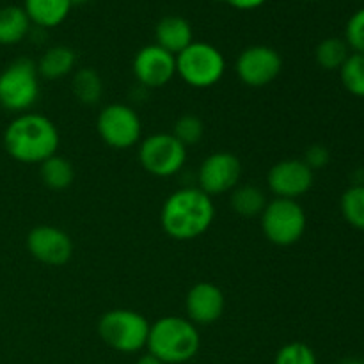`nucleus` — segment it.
Listing matches in <instances>:
<instances>
[{
  "label": "nucleus",
  "mask_w": 364,
  "mask_h": 364,
  "mask_svg": "<svg viewBox=\"0 0 364 364\" xmlns=\"http://www.w3.org/2000/svg\"><path fill=\"white\" fill-rule=\"evenodd\" d=\"M173 135L185 148H191V146H196L201 142L203 135H205V124L194 114H183L174 123Z\"/></svg>",
  "instance_id": "26"
},
{
  "label": "nucleus",
  "mask_w": 364,
  "mask_h": 364,
  "mask_svg": "<svg viewBox=\"0 0 364 364\" xmlns=\"http://www.w3.org/2000/svg\"><path fill=\"white\" fill-rule=\"evenodd\" d=\"M39 176H41L45 187L50 188V191H66L75 180L73 164L64 159V156H60L59 153H55L50 159H46L45 162L39 164Z\"/></svg>",
  "instance_id": "20"
},
{
  "label": "nucleus",
  "mask_w": 364,
  "mask_h": 364,
  "mask_svg": "<svg viewBox=\"0 0 364 364\" xmlns=\"http://www.w3.org/2000/svg\"><path fill=\"white\" fill-rule=\"evenodd\" d=\"M274 364H318L316 363V354L309 345L302 341H291V343L283 345L277 350Z\"/></svg>",
  "instance_id": "27"
},
{
  "label": "nucleus",
  "mask_w": 364,
  "mask_h": 364,
  "mask_svg": "<svg viewBox=\"0 0 364 364\" xmlns=\"http://www.w3.org/2000/svg\"><path fill=\"white\" fill-rule=\"evenodd\" d=\"M60 135L53 121L43 114H18L4 132V148L7 155L21 164H41L55 155Z\"/></svg>",
  "instance_id": "2"
},
{
  "label": "nucleus",
  "mask_w": 364,
  "mask_h": 364,
  "mask_svg": "<svg viewBox=\"0 0 364 364\" xmlns=\"http://www.w3.org/2000/svg\"><path fill=\"white\" fill-rule=\"evenodd\" d=\"M340 210L354 230L364 231V185L355 183L341 194Z\"/></svg>",
  "instance_id": "24"
},
{
  "label": "nucleus",
  "mask_w": 364,
  "mask_h": 364,
  "mask_svg": "<svg viewBox=\"0 0 364 364\" xmlns=\"http://www.w3.org/2000/svg\"><path fill=\"white\" fill-rule=\"evenodd\" d=\"M27 249L36 262L50 267H63L73 256L70 235L57 226L39 224L27 235Z\"/></svg>",
  "instance_id": "12"
},
{
  "label": "nucleus",
  "mask_w": 364,
  "mask_h": 364,
  "mask_svg": "<svg viewBox=\"0 0 364 364\" xmlns=\"http://www.w3.org/2000/svg\"><path fill=\"white\" fill-rule=\"evenodd\" d=\"M363 361H364V359H363Z\"/></svg>",
  "instance_id": "35"
},
{
  "label": "nucleus",
  "mask_w": 364,
  "mask_h": 364,
  "mask_svg": "<svg viewBox=\"0 0 364 364\" xmlns=\"http://www.w3.org/2000/svg\"><path fill=\"white\" fill-rule=\"evenodd\" d=\"M155 38L156 45L162 46L164 50H167V52L173 53V55H178L180 52H183V50L194 41L191 23H188L185 18L176 16V14L164 16L162 20L156 23Z\"/></svg>",
  "instance_id": "16"
},
{
  "label": "nucleus",
  "mask_w": 364,
  "mask_h": 364,
  "mask_svg": "<svg viewBox=\"0 0 364 364\" xmlns=\"http://www.w3.org/2000/svg\"><path fill=\"white\" fill-rule=\"evenodd\" d=\"M135 364H166V363H162L159 358H155V355H151L148 352V354H144L142 358H139V361Z\"/></svg>",
  "instance_id": "31"
},
{
  "label": "nucleus",
  "mask_w": 364,
  "mask_h": 364,
  "mask_svg": "<svg viewBox=\"0 0 364 364\" xmlns=\"http://www.w3.org/2000/svg\"><path fill=\"white\" fill-rule=\"evenodd\" d=\"M226 73V60L219 48L205 41H192L176 55V75L194 89L219 84Z\"/></svg>",
  "instance_id": "5"
},
{
  "label": "nucleus",
  "mask_w": 364,
  "mask_h": 364,
  "mask_svg": "<svg viewBox=\"0 0 364 364\" xmlns=\"http://www.w3.org/2000/svg\"><path fill=\"white\" fill-rule=\"evenodd\" d=\"M39 73L31 59H16L0 73V107L9 112L23 114L39 98Z\"/></svg>",
  "instance_id": "7"
},
{
  "label": "nucleus",
  "mask_w": 364,
  "mask_h": 364,
  "mask_svg": "<svg viewBox=\"0 0 364 364\" xmlns=\"http://www.w3.org/2000/svg\"><path fill=\"white\" fill-rule=\"evenodd\" d=\"M235 71L242 84H245L247 87H267L283 71V57L272 46H249L237 57Z\"/></svg>",
  "instance_id": "10"
},
{
  "label": "nucleus",
  "mask_w": 364,
  "mask_h": 364,
  "mask_svg": "<svg viewBox=\"0 0 364 364\" xmlns=\"http://www.w3.org/2000/svg\"><path fill=\"white\" fill-rule=\"evenodd\" d=\"M308 2H318V0H308Z\"/></svg>",
  "instance_id": "34"
},
{
  "label": "nucleus",
  "mask_w": 364,
  "mask_h": 364,
  "mask_svg": "<svg viewBox=\"0 0 364 364\" xmlns=\"http://www.w3.org/2000/svg\"><path fill=\"white\" fill-rule=\"evenodd\" d=\"M223 2L230 4L231 7H235V9L251 11V9H256V7L263 6L267 0H223Z\"/></svg>",
  "instance_id": "30"
},
{
  "label": "nucleus",
  "mask_w": 364,
  "mask_h": 364,
  "mask_svg": "<svg viewBox=\"0 0 364 364\" xmlns=\"http://www.w3.org/2000/svg\"><path fill=\"white\" fill-rule=\"evenodd\" d=\"M350 55V48L341 38H327L318 43L315 50V59L322 70L334 71L343 66L347 57Z\"/></svg>",
  "instance_id": "23"
},
{
  "label": "nucleus",
  "mask_w": 364,
  "mask_h": 364,
  "mask_svg": "<svg viewBox=\"0 0 364 364\" xmlns=\"http://www.w3.org/2000/svg\"><path fill=\"white\" fill-rule=\"evenodd\" d=\"M71 92L82 105H96L103 96V80L92 68H80L71 78Z\"/></svg>",
  "instance_id": "22"
},
{
  "label": "nucleus",
  "mask_w": 364,
  "mask_h": 364,
  "mask_svg": "<svg viewBox=\"0 0 364 364\" xmlns=\"http://www.w3.org/2000/svg\"><path fill=\"white\" fill-rule=\"evenodd\" d=\"M242 176V162L230 151H215L206 156L198 169V183L205 194H226L238 185Z\"/></svg>",
  "instance_id": "11"
},
{
  "label": "nucleus",
  "mask_w": 364,
  "mask_h": 364,
  "mask_svg": "<svg viewBox=\"0 0 364 364\" xmlns=\"http://www.w3.org/2000/svg\"><path fill=\"white\" fill-rule=\"evenodd\" d=\"M75 64H77V53L70 46L57 45L43 53L39 63L36 64V68H38L39 78H45V80H60V78L73 73Z\"/></svg>",
  "instance_id": "18"
},
{
  "label": "nucleus",
  "mask_w": 364,
  "mask_h": 364,
  "mask_svg": "<svg viewBox=\"0 0 364 364\" xmlns=\"http://www.w3.org/2000/svg\"><path fill=\"white\" fill-rule=\"evenodd\" d=\"M345 43L352 52L364 53V7L355 11L345 27Z\"/></svg>",
  "instance_id": "28"
},
{
  "label": "nucleus",
  "mask_w": 364,
  "mask_h": 364,
  "mask_svg": "<svg viewBox=\"0 0 364 364\" xmlns=\"http://www.w3.org/2000/svg\"><path fill=\"white\" fill-rule=\"evenodd\" d=\"M215 219L212 198L199 187H183L166 199L160 212V226L174 240H196L210 230Z\"/></svg>",
  "instance_id": "1"
},
{
  "label": "nucleus",
  "mask_w": 364,
  "mask_h": 364,
  "mask_svg": "<svg viewBox=\"0 0 364 364\" xmlns=\"http://www.w3.org/2000/svg\"><path fill=\"white\" fill-rule=\"evenodd\" d=\"M340 364H364L363 359H345V361H341Z\"/></svg>",
  "instance_id": "32"
},
{
  "label": "nucleus",
  "mask_w": 364,
  "mask_h": 364,
  "mask_svg": "<svg viewBox=\"0 0 364 364\" xmlns=\"http://www.w3.org/2000/svg\"><path fill=\"white\" fill-rule=\"evenodd\" d=\"M201 347L198 326L181 316H162L151 323L148 336V352L166 364L192 361Z\"/></svg>",
  "instance_id": "3"
},
{
  "label": "nucleus",
  "mask_w": 364,
  "mask_h": 364,
  "mask_svg": "<svg viewBox=\"0 0 364 364\" xmlns=\"http://www.w3.org/2000/svg\"><path fill=\"white\" fill-rule=\"evenodd\" d=\"M185 309H187V318L194 326H210L224 315L226 297L217 284L201 281L188 290L185 297Z\"/></svg>",
  "instance_id": "15"
},
{
  "label": "nucleus",
  "mask_w": 364,
  "mask_h": 364,
  "mask_svg": "<svg viewBox=\"0 0 364 364\" xmlns=\"http://www.w3.org/2000/svg\"><path fill=\"white\" fill-rule=\"evenodd\" d=\"M302 160H304L313 171H316V169H322V167H326L327 164H329L331 153L329 149L323 148L322 144H313L306 149V155Z\"/></svg>",
  "instance_id": "29"
},
{
  "label": "nucleus",
  "mask_w": 364,
  "mask_h": 364,
  "mask_svg": "<svg viewBox=\"0 0 364 364\" xmlns=\"http://www.w3.org/2000/svg\"><path fill=\"white\" fill-rule=\"evenodd\" d=\"M139 162L153 176H174L187 162V148L173 134H153L139 144Z\"/></svg>",
  "instance_id": "8"
},
{
  "label": "nucleus",
  "mask_w": 364,
  "mask_h": 364,
  "mask_svg": "<svg viewBox=\"0 0 364 364\" xmlns=\"http://www.w3.org/2000/svg\"><path fill=\"white\" fill-rule=\"evenodd\" d=\"M71 0H25L23 9L31 23L41 28H53L70 14Z\"/></svg>",
  "instance_id": "17"
},
{
  "label": "nucleus",
  "mask_w": 364,
  "mask_h": 364,
  "mask_svg": "<svg viewBox=\"0 0 364 364\" xmlns=\"http://www.w3.org/2000/svg\"><path fill=\"white\" fill-rule=\"evenodd\" d=\"M151 323L134 309H110L98 322V334L107 347L121 354H135L148 345Z\"/></svg>",
  "instance_id": "4"
},
{
  "label": "nucleus",
  "mask_w": 364,
  "mask_h": 364,
  "mask_svg": "<svg viewBox=\"0 0 364 364\" xmlns=\"http://www.w3.org/2000/svg\"><path fill=\"white\" fill-rule=\"evenodd\" d=\"M135 80L149 89H160L176 77V55L164 50L162 46H142L132 63Z\"/></svg>",
  "instance_id": "14"
},
{
  "label": "nucleus",
  "mask_w": 364,
  "mask_h": 364,
  "mask_svg": "<svg viewBox=\"0 0 364 364\" xmlns=\"http://www.w3.org/2000/svg\"><path fill=\"white\" fill-rule=\"evenodd\" d=\"M259 219L267 240L279 247H290L297 244L304 237L308 226L304 208L295 199L274 198L272 201L267 203Z\"/></svg>",
  "instance_id": "6"
},
{
  "label": "nucleus",
  "mask_w": 364,
  "mask_h": 364,
  "mask_svg": "<svg viewBox=\"0 0 364 364\" xmlns=\"http://www.w3.org/2000/svg\"><path fill=\"white\" fill-rule=\"evenodd\" d=\"M100 139L114 149H130L141 142L142 123L135 109L124 103H110L96 117Z\"/></svg>",
  "instance_id": "9"
},
{
  "label": "nucleus",
  "mask_w": 364,
  "mask_h": 364,
  "mask_svg": "<svg viewBox=\"0 0 364 364\" xmlns=\"http://www.w3.org/2000/svg\"><path fill=\"white\" fill-rule=\"evenodd\" d=\"M73 4H80V2H87V0H71Z\"/></svg>",
  "instance_id": "33"
},
{
  "label": "nucleus",
  "mask_w": 364,
  "mask_h": 364,
  "mask_svg": "<svg viewBox=\"0 0 364 364\" xmlns=\"http://www.w3.org/2000/svg\"><path fill=\"white\" fill-rule=\"evenodd\" d=\"M315 171L302 159H284L274 164L267 173V185L276 198L295 199L309 192Z\"/></svg>",
  "instance_id": "13"
},
{
  "label": "nucleus",
  "mask_w": 364,
  "mask_h": 364,
  "mask_svg": "<svg viewBox=\"0 0 364 364\" xmlns=\"http://www.w3.org/2000/svg\"><path fill=\"white\" fill-rule=\"evenodd\" d=\"M31 20L23 7H0V45H16L27 38L31 31Z\"/></svg>",
  "instance_id": "19"
},
{
  "label": "nucleus",
  "mask_w": 364,
  "mask_h": 364,
  "mask_svg": "<svg viewBox=\"0 0 364 364\" xmlns=\"http://www.w3.org/2000/svg\"><path fill=\"white\" fill-rule=\"evenodd\" d=\"M231 208L237 215L251 219V217H259L267 206V196L256 185H237L231 191Z\"/></svg>",
  "instance_id": "21"
},
{
  "label": "nucleus",
  "mask_w": 364,
  "mask_h": 364,
  "mask_svg": "<svg viewBox=\"0 0 364 364\" xmlns=\"http://www.w3.org/2000/svg\"><path fill=\"white\" fill-rule=\"evenodd\" d=\"M340 78L350 95L364 98V53L350 52L340 68Z\"/></svg>",
  "instance_id": "25"
}]
</instances>
